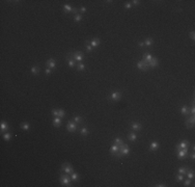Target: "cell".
I'll list each match as a JSON object with an SVG mask.
<instances>
[{"label":"cell","mask_w":195,"mask_h":187,"mask_svg":"<svg viewBox=\"0 0 195 187\" xmlns=\"http://www.w3.org/2000/svg\"><path fill=\"white\" fill-rule=\"evenodd\" d=\"M59 181L60 184L62 186H71V177L70 175H67L64 173H60V177H59Z\"/></svg>","instance_id":"6da1fadb"},{"label":"cell","mask_w":195,"mask_h":187,"mask_svg":"<svg viewBox=\"0 0 195 187\" xmlns=\"http://www.w3.org/2000/svg\"><path fill=\"white\" fill-rule=\"evenodd\" d=\"M73 171H74V168H73V166L71 165L70 163H63L61 165V168H60V173H64L67 175H71Z\"/></svg>","instance_id":"7a4b0ae2"},{"label":"cell","mask_w":195,"mask_h":187,"mask_svg":"<svg viewBox=\"0 0 195 187\" xmlns=\"http://www.w3.org/2000/svg\"><path fill=\"white\" fill-rule=\"evenodd\" d=\"M71 53V56L73 57V59L77 62H82L83 59H84V54L82 52H80V51H76L75 53L73 52H70Z\"/></svg>","instance_id":"3957f363"},{"label":"cell","mask_w":195,"mask_h":187,"mask_svg":"<svg viewBox=\"0 0 195 187\" xmlns=\"http://www.w3.org/2000/svg\"><path fill=\"white\" fill-rule=\"evenodd\" d=\"M190 146V142L189 140H187V139H183V140H181L179 142L178 145H176V150H181V149H189Z\"/></svg>","instance_id":"277c9868"},{"label":"cell","mask_w":195,"mask_h":187,"mask_svg":"<svg viewBox=\"0 0 195 187\" xmlns=\"http://www.w3.org/2000/svg\"><path fill=\"white\" fill-rule=\"evenodd\" d=\"M78 129H79L78 125H77L75 122H73V121H71V122H69L67 124V130L69 132H76Z\"/></svg>","instance_id":"5b68a950"},{"label":"cell","mask_w":195,"mask_h":187,"mask_svg":"<svg viewBox=\"0 0 195 187\" xmlns=\"http://www.w3.org/2000/svg\"><path fill=\"white\" fill-rule=\"evenodd\" d=\"M119 152L121 153V155H123V156H128L131 151H130V148H129V146L127 144H123V145L120 146Z\"/></svg>","instance_id":"8992f818"},{"label":"cell","mask_w":195,"mask_h":187,"mask_svg":"<svg viewBox=\"0 0 195 187\" xmlns=\"http://www.w3.org/2000/svg\"><path fill=\"white\" fill-rule=\"evenodd\" d=\"M120 98H121V93L118 91V90H114V91H112V93L110 94V99H111L112 101H114V102L119 101Z\"/></svg>","instance_id":"52a82bcc"},{"label":"cell","mask_w":195,"mask_h":187,"mask_svg":"<svg viewBox=\"0 0 195 187\" xmlns=\"http://www.w3.org/2000/svg\"><path fill=\"white\" fill-rule=\"evenodd\" d=\"M194 123H195V118H194V115L189 116V118L186 119V121H185V125H186V127L188 128V129H191V128H193Z\"/></svg>","instance_id":"ba28073f"},{"label":"cell","mask_w":195,"mask_h":187,"mask_svg":"<svg viewBox=\"0 0 195 187\" xmlns=\"http://www.w3.org/2000/svg\"><path fill=\"white\" fill-rule=\"evenodd\" d=\"M137 68L139 70H141V71H148V70L149 69L148 64V62H145V61H143V60H140V61L137 62Z\"/></svg>","instance_id":"9c48e42d"},{"label":"cell","mask_w":195,"mask_h":187,"mask_svg":"<svg viewBox=\"0 0 195 187\" xmlns=\"http://www.w3.org/2000/svg\"><path fill=\"white\" fill-rule=\"evenodd\" d=\"M176 151H178V158L179 159H184L187 155H188V149H181V150H176Z\"/></svg>","instance_id":"30bf717a"},{"label":"cell","mask_w":195,"mask_h":187,"mask_svg":"<svg viewBox=\"0 0 195 187\" xmlns=\"http://www.w3.org/2000/svg\"><path fill=\"white\" fill-rule=\"evenodd\" d=\"M56 60L54 59V58H49L47 61H46V67L47 68H50V69H54V68H56Z\"/></svg>","instance_id":"8fae6325"},{"label":"cell","mask_w":195,"mask_h":187,"mask_svg":"<svg viewBox=\"0 0 195 187\" xmlns=\"http://www.w3.org/2000/svg\"><path fill=\"white\" fill-rule=\"evenodd\" d=\"M130 128H131V130H133V131H140V130L142 129V125H141L140 123L134 122V123L131 124Z\"/></svg>","instance_id":"7c38bea8"},{"label":"cell","mask_w":195,"mask_h":187,"mask_svg":"<svg viewBox=\"0 0 195 187\" xmlns=\"http://www.w3.org/2000/svg\"><path fill=\"white\" fill-rule=\"evenodd\" d=\"M159 146H160L159 142L156 141V140H154V141H152V142L149 144V151H152V152H156L157 150L159 149Z\"/></svg>","instance_id":"4fadbf2b"},{"label":"cell","mask_w":195,"mask_h":187,"mask_svg":"<svg viewBox=\"0 0 195 187\" xmlns=\"http://www.w3.org/2000/svg\"><path fill=\"white\" fill-rule=\"evenodd\" d=\"M67 60H68V64H69V67L70 68H74L75 65H76V61L73 59V57L71 56V53H68V55H67Z\"/></svg>","instance_id":"5bb4252c"},{"label":"cell","mask_w":195,"mask_h":187,"mask_svg":"<svg viewBox=\"0 0 195 187\" xmlns=\"http://www.w3.org/2000/svg\"><path fill=\"white\" fill-rule=\"evenodd\" d=\"M120 146H121V145H120ZM120 146H119V145L113 144V145L111 146V148H110V154H111V155H113V154H115L116 152H118L119 149H120Z\"/></svg>","instance_id":"9a60e30c"},{"label":"cell","mask_w":195,"mask_h":187,"mask_svg":"<svg viewBox=\"0 0 195 187\" xmlns=\"http://www.w3.org/2000/svg\"><path fill=\"white\" fill-rule=\"evenodd\" d=\"M158 65H159V60H158V58H154L148 62V67L149 68H157Z\"/></svg>","instance_id":"2e32d148"},{"label":"cell","mask_w":195,"mask_h":187,"mask_svg":"<svg viewBox=\"0 0 195 187\" xmlns=\"http://www.w3.org/2000/svg\"><path fill=\"white\" fill-rule=\"evenodd\" d=\"M89 44H90V46L93 47V48H97V47L100 46V40L97 39V38H94V39H93L89 42Z\"/></svg>","instance_id":"e0dca14e"},{"label":"cell","mask_w":195,"mask_h":187,"mask_svg":"<svg viewBox=\"0 0 195 187\" xmlns=\"http://www.w3.org/2000/svg\"><path fill=\"white\" fill-rule=\"evenodd\" d=\"M61 125V119L59 118V116H54L53 118V126L58 128Z\"/></svg>","instance_id":"ac0fdd59"},{"label":"cell","mask_w":195,"mask_h":187,"mask_svg":"<svg viewBox=\"0 0 195 187\" xmlns=\"http://www.w3.org/2000/svg\"><path fill=\"white\" fill-rule=\"evenodd\" d=\"M75 7H72L71 5L69 4H64L63 6H62V9H63V12L65 14H69V13H73V10H74Z\"/></svg>","instance_id":"d6986e66"},{"label":"cell","mask_w":195,"mask_h":187,"mask_svg":"<svg viewBox=\"0 0 195 187\" xmlns=\"http://www.w3.org/2000/svg\"><path fill=\"white\" fill-rule=\"evenodd\" d=\"M0 129H1V132H2V133H4V132H7V130L9 129L8 124H7L6 122H2L1 125H0Z\"/></svg>","instance_id":"ffe728a7"},{"label":"cell","mask_w":195,"mask_h":187,"mask_svg":"<svg viewBox=\"0 0 195 187\" xmlns=\"http://www.w3.org/2000/svg\"><path fill=\"white\" fill-rule=\"evenodd\" d=\"M181 113L182 114H184V115H189V106H187V105H184V106H182L181 107Z\"/></svg>","instance_id":"44dd1931"},{"label":"cell","mask_w":195,"mask_h":187,"mask_svg":"<svg viewBox=\"0 0 195 187\" xmlns=\"http://www.w3.org/2000/svg\"><path fill=\"white\" fill-rule=\"evenodd\" d=\"M88 133H89V129H88L87 127H82L80 129V135H82V136H87Z\"/></svg>","instance_id":"7402d4cb"},{"label":"cell","mask_w":195,"mask_h":187,"mask_svg":"<svg viewBox=\"0 0 195 187\" xmlns=\"http://www.w3.org/2000/svg\"><path fill=\"white\" fill-rule=\"evenodd\" d=\"M73 122H75L77 125L82 124L83 123V118L82 116H80V115H75L74 118H73Z\"/></svg>","instance_id":"603a6c76"},{"label":"cell","mask_w":195,"mask_h":187,"mask_svg":"<svg viewBox=\"0 0 195 187\" xmlns=\"http://www.w3.org/2000/svg\"><path fill=\"white\" fill-rule=\"evenodd\" d=\"M144 43V47H152L153 46V44H154V40L153 39H150V38H148V39H145V41L143 42Z\"/></svg>","instance_id":"cb8c5ba5"},{"label":"cell","mask_w":195,"mask_h":187,"mask_svg":"<svg viewBox=\"0 0 195 187\" xmlns=\"http://www.w3.org/2000/svg\"><path fill=\"white\" fill-rule=\"evenodd\" d=\"M128 139L130 141H135L136 139H137V135H136L135 132H130V133L128 134Z\"/></svg>","instance_id":"d4e9b609"},{"label":"cell","mask_w":195,"mask_h":187,"mask_svg":"<svg viewBox=\"0 0 195 187\" xmlns=\"http://www.w3.org/2000/svg\"><path fill=\"white\" fill-rule=\"evenodd\" d=\"M70 177H71V180L73 182H78L79 181V175L77 173H75V171H73V173L70 175Z\"/></svg>","instance_id":"484cf974"},{"label":"cell","mask_w":195,"mask_h":187,"mask_svg":"<svg viewBox=\"0 0 195 187\" xmlns=\"http://www.w3.org/2000/svg\"><path fill=\"white\" fill-rule=\"evenodd\" d=\"M152 59H153V56L150 55L149 53H144V54H143V59H142L143 61H145V62H148H148Z\"/></svg>","instance_id":"4316f807"},{"label":"cell","mask_w":195,"mask_h":187,"mask_svg":"<svg viewBox=\"0 0 195 187\" xmlns=\"http://www.w3.org/2000/svg\"><path fill=\"white\" fill-rule=\"evenodd\" d=\"M30 72H31V74H33V75H38L39 73V65H33V67H31Z\"/></svg>","instance_id":"83f0119b"},{"label":"cell","mask_w":195,"mask_h":187,"mask_svg":"<svg viewBox=\"0 0 195 187\" xmlns=\"http://www.w3.org/2000/svg\"><path fill=\"white\" fill-rule=\"evenodd\" d=\"M187 171H188V166L184 165V166H181V167L179 168V170H178V173H179V174H182V175L185 176L186 173H187Z\"/></svg>","instance_id":"f1b7e54d"},{"label":"cell","mask_w":195,"mask_h":187,"mask_svg":"<svg viewBox=\"0 0 195 187\" xmlns=\"http://www.w3.org/2000/svg\"><path fill=\"white\" fill-rule=\"evenodd\" d=\"M20 126H21V129H22V130H25V131H27V130L30 129V124L27 123V122L22 123V124L20 125Z\"/></svg>","instance_id":"f546056e"},{"label":"cell","mask_w":195,"mask_h":187,"mask_svg":"<svg viewBox=\"0 0 195 187\" xmlns=\"http://www.w3.org/2000/svg\"><path fill=\"white\" fill-rule=\"evenodd\" d=\"M186 176L188 179H191V180H193L194 179V171L193 170H188L186 173Z\"/></svg>","instance_id":"4dcf8cb0"},{"label":"cell","mask_w":195,"mask_h":187,"mask_svg":"<svg viewBox=\"0 0 195 187\" xmlns=\"http://www.w3.org/2000/svg\"><path fill=\"white\" fill-rule=\"evenodd\" d=\"M113 144H115V145H123V144H125V141H124V139L123 138H120V137H116V138H114V140H113Z\"/></svg>","instance_id":"1f68e13d"},{"label":"cell","mask_w":195,"mask_h":187,"mask_svg":"<svg viewBox=\"0 0 195 187\" xmlns=\"http://www.w3.org/2000/svg\"><path fill=\"white\" fill-rule=\"evenodd\" d=\"M77 70H78L79 72L84 71V70H85V65H84L83 62H78V65H77Z\"/></svg>","instance_id":"d6a6232c"},{"label":"cell","mask_w":195,"mask_h":187,"mask_svg":"<svg viewBox=\"0 0 195 187\" xmlns=\"http://www.w3.org/2000/svg\"><path fill=\"white\" fill-rule=\"evenodd\" d=\"M2 136H3V139H4V140L8 141L9 139H10V137H12V134H10L9 132H4V133H3V135H2Z\"/></svg>","instance_id":"836d02e7"},{"label":"cell","mask_w":195,"mask_h":187,"mask_svg":"<svg viewBox=\"0 0 195 187\" xmlns=\"http://www.w3.org/2000/svg\"><path fill=\"white\" fill-rule=\"evenodd\" d=\"M82 19H83V18H82V15H81V14H77V15H75V16H74V21L75 22H81V21H82Z\"/></svg>","instance_id":"e575fe53"},{"label":"cell","mask_w":195,"mask_h":187,"mask_svg":"<svg viewBox=\"0 0 195 187\" xmlns=\"http://www.w3.org/2000/svg\"><path fill=\"white\" fill-rule=\"evenodd\" d=\"M65 114H67V113H65V111L63 110V109H58V116H59L60 119L64 118Z\"/></svg>","instance_id":"d590c367"},{"label":"cell","mask_w":195,"mask_h":187,"mask_svg":"<svg viewBox=\"0 0 195 187\" xmlns=\"http://www.w3.org/2000/svg\"><path fill=\"white\" fill-rule=\"evenodd\" d=\"M175 180L178 181V182H182V181L184 180V175L178 174V175H176V177H175Z\"/></svg>","instance_id":"8d00e7d4"},{"label":"cell","mask_w":195,"mask_h":187,"mask_svg":"<svg viewBox=\"0 0 195 187\" xmlns=\"http://www.w3.org/2000/svg\"><path fill=\"white\" fill-rule=\"evenodd\" d=\"M93 49H94V48L90 46L89 42L86 41V51H87V52H91V51H93Z\"/></svg>","instance_id":"74e56055"},{"label":"cell","mask_w":195,"mask_h":187,"mask_svg":"<svg viewBox=\"0 0 195 187\" xmlns=\"http://www.w3.org/2000/svg\"><path fill=\"white\" fill-rule=\"evenodd\" d=\"M191 184H192V181H191V179H188V178H187V180L184 182V186H186V187L191 186Z\"/></svg>","instance_id":"f35d334b"},{"label":"cell","mask_w":195,"mask_h":187,"mask_svg":"<svg viewBox=\"0 0 195 187\" xmlns=\"http://www.w3.org/2000/svg\"><path fill=\"white\" fill-rule=\"evenodd\" d=\"M51 73H52V69H50V68H46L45 69V74L46 75H50Z\"/></svg>","instance_id":"ab89813d"},{"label":"cell","mask_w":195,"mask_h":187,"mask_svg":"<svg viewBox=\"0 0 195 187\" xmlns=\"http://www.w3.org/2000/svg\"><path fill=\"white\" fill-rule=\"evenodd\" d=\"M52 114L53 116H58V109H52Z\"/></svg>","instance_id":"60d3db41"},{"label":"cell","mask_w":195,"mask_h":187,"mask_svg":"<svg viewBox=\"0 0 195 187\" xmlns=\"http://www.w3.org/2000/svg\"><path fill=\"white\" fill-rule=\"evenodd\" d=\"M79 12H80L81 14H84V13L86 12V7H85V6H81L80 8H79Z\"/></svg>","instance_id":"b9f144b4"},{"label":"cell","mask_w":195,"mask_h":187,"mask_svg":"<svg viewBox=\"0 0 195 187\" xmlns=\"http://www.w3.org/2000/svg\"><path fill=\"white\" fill-rule=\"evenodd\" d=\"M131 3H132V5H138V4H140V1L139 0H133V1H131Z\"/></svg>","instance_id":"7bdbcfd3"},{"label":"cell","mask_w":195,"mask_h":187,"mask_svg":"<svg viewBox=\"0 0 195 187\" xmlns=\"http://www.w3.org/2000/svg\"><path fill=\"white\" fill-rule=\"evenodd\" d=\"M132 6H133V5H132V3L131 2H127L126 3V4H125V7H126V8H132Z\"/></svg>","instance_id":"ee69618b"},{"label":"cell","mask_w":195,"mask_h":187,"mask_svg":"<svg viewBox=\"0 0 195 187\" xmlns=\"http://www.w3.org/2000/svg\"><path fill=\"white\" fill-rule=\"evenodd\" d=\"M155 186H156V187H166L167 185L165 184V183H160V184H156Z\"/></svg>","instance_id":"f6af8a7d"},{"label":"cell","mask_w":195,"mask_h":187,"mask_svg":"<svg viewBox=\"0 0 195 187\" xmlns=\"http://www.w3.org/2000/svg\"><path fill=\"white\" fill-rule=\"evenodd\" d=\"M190 38L192 40H195V32L194 31H191L190 32Z\"/></svg>","instance_id":"bcb514c9"},{"label":"cell","mask_w":195,"mask_h":187,"mask_svg":"<svg viewBox=\"0 0 195 187\" xmlns=\"http://www.w3.org/2000/svg\"><path fill=\"white\" fill-rule=\"evenodd\" d=\"M190 159H191V160H194V159H195V154H194V152H192V154L190 155Z\"/></svg>","instance_id":"7dc6e473"},{"label":"cell","mask_w":195,"mask_h":187,"mask_svg":"<svg viewBox=\"0 0 195 187\" xmlns=\"http://www.w3.org/2000/svg\"><path fill=\"white\" fill-rule=\"evenodd\" d=\"M138 46L139 47H144V43L143 42H138Z\"/></svg>","instance_id":"c3c4849f"}]
</instances>
